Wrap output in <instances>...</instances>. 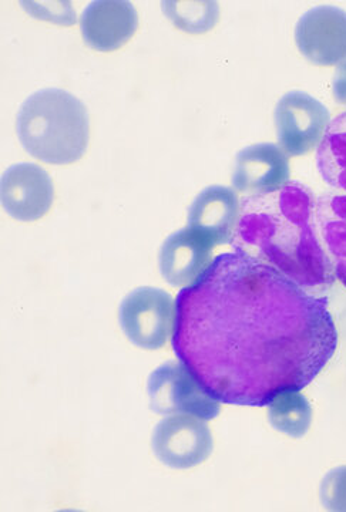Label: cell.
Instances as JSON below:
<instances>
[{
    "label": "cell",
    "instance_id": "1",
    "mask_svg": "<svg viewBox=\"0 0 346 512\" xmlns=\"http://www.w3.org/2000/svg\"><path fill=\"white\" fill-rule=\"evenodd\" d=\"M337 348L327 299L241 249L216 256L176 299L174 353L223 404L300 392Z\"/></svg>",
    "mask_w": 346,
    "mask_h": 512
},
{
    "label": "cell",
    "instance_id": "2",
    "mask_svg": "<svg viewBox=\"0 0 346 512\" xmlns=\"http://www.w3.org/2000/svg\"><path fill=\"white\" fill-rule=\"evenodd\" d=\"M315 210L314 195L300 183L250 195L241 204L234 249L267 262L308 291L328 288L335 272L315 231Z\"/></svg>",
    "mask_w": 346,
    "mask_h": 512
},
{
    "label": "cell",
    "instance_id": "3",
    "mask_svg": "<svg viewBox=\"0 0 346 512\" xmlns=\"http://www.w3.org/2000/svg\"><path fill=\"white\" fill-rule=\"evenodd\" d=\"M16 131L22 147L36 160L73 164L89 146V113L82 101L65 90H40L20 107Z\"/></svg>",
    "mask_w": 346,
    "mask_h": 512
},
{
    "label": "cell",
    "instance_id": "4",
    "mask_svg": "<svg viewBox=\"0 0 346 512\" xmlns=\"http://www.w3.org/2000/svg\"><path fill=\"white\" fill-rule=\"evenodd\" d=\"M147 392L151 410L161 416L190 414L198 419L213 420L220 414V402L181 362L157 367L149 377Z\"/></svg>",
    "mask_w": 346,
    "mask_h": 512
},
{
    "label": "cell",
    "instance_id": "5",
    "mask_svg": "<svg viewBox=\"0 0 346 512\" xmlns=\"http://www.w3.org/2000/svg\"><path fill=\"white\" fill-rule=\"evenodd\" d=\"M120 325L131 343L146 350H159L173 338L176 302L157 288L136 289L123 299Z\"/></svg>",
    "mask_w": 346,
    "mask_h": 512
},
{
    "label": "cell",
    "instance_id": "6",
    "mask_svg": "<svg viewBox=\"0 0 346 512\" xmlns=\"http://www.w3.org/2000/svg\"><path fill=\"white\" fill-rule=\"evenodd\" d=\"M275 127L282 150L287 156H305L321 144L331 114L321 101L304 92H290L275 107Z\"/></svg>",
    "mask_w": 346,
    "mask_h": 512
},
{
    "label": "cell",
    "instance_id": "7",
    "mask_svg": "<svg viewBox=\"0 0 346 512\" xmlns=\"http://www.w3.org/2000/svg\"><path fill=\"white\" fill-rule=\"evenodd\" d=\"M151 447L164 466L188 470L200 466L211 456L214 440L203 419L190 414H173L157 424Z\"/></svg>",
    "mask_w": 346,
    "mask_h": 512
},
{
    "label": "cell",
    "instance_id": "8",
    "mask_svg": "<svg viewBox=\"0 0 346 512\" xmlns=\"http://www.w3.org/2000/svg\"><path fill=\"white\" fill-rule=\"evenodd\" d=\"M295 43L301 55L317 66L331 67L346 60V12L317 6L298 20Z\"/></svg>",
    "mask_w": 346,
    "mask_h": 512
},
{
    "label": "cell",
    "instance_id": "9",
    "mask_svg": "<svg viewBox=\"0 0 346 512\" xmlns=\"http://www.w3.org/2000/svg\"><path fill=\"white\" fill-rule=\"evenodd\" d=\"M0 200L3 210L15 220L39 221L52 208L55 187L50 175L39 165L15 164L2 175Z\"/></svg>",
    "mask_w": 346,
    "mask_h": 512
},
{
    "label": "cell",
    "instance_id": "10",
    "mask_svg": "<svg viewBox=\"0 0 346 512\" xmlns=\"http://www.w3.org/2000/svg\"><path fill=\"white\" fill-rule=\"evenodd\" d=\"M210 239L191 228L180 229L164 241L160 249V272L167 284L188 288L213 264Z\"/></svg>",
    "mask_w": 346,
    "mask_h": 512
},
{
    "label": "cell",
    "instance_id": "11",
    "mask_svg": "<svg viewBox=\"0 0 346 512\" xmlns=\"http://www.w3.org/2000/svg\"><path fill=\"white\" fill-rule=\"evenodd\" d=\"M139 28V15L126 0H96L90 3L80 20L87 45L97 52H114L126 45Z\"/></svg>",
    "mask_w": 346,
    "mask_h": 512
},
{
    "label": "cell",
    "instance_id": "12",
    "mask_svg": "<svg viewBox=\"0 0 346 512\" xmlns=\"http://www.w3.org/2000/svg\"><path fill=\"white\" fill-rule=\"evenodd\" d=\"M290 161L281 147L254 144L235 158L233 185L238 191L271 194L290 184Z\"/></svg>",
    "mask_w": 346,
    "mask_h": 512
},
{
    "label": "cell",
    "instance_id": "13",
    "mask_svg": "<svg viewBox=\"0 0 346 512\" xmlns=\"http://www.w3.org/2000/svg\"><path fill=\"white\" fill-rule=\"evenodd\" d=\"M241 207L237 192L223 185L201 191L188 211V228L200 232L214 247L234 241Z\"/></svg>",
    "mask_w": 346,
    "mask_h": 512
},
{
    "label": "cell",
    "instance_id": "14",
    "mask_svg": "<svg viewBox=\"0 0 346 512\" xmlns=\"http://www.w3.org/2000/svg\"><path fill=\"white\" fill-rule=\"evenodd\" d=\"M317 224L335 276L346 288V195H322L317 202Z\"/></svg>",
    "mask_w": 346,
    "mask_h": 512
},
{
    "label": "cell",
    "instance_id": "15",
    "mask_svg": "<svg viewBox=\"0 0 346 512\" xmlns=\"http://www.w3.org/2000/svg\"><path fill=\"white\" fill-rule=\"evenodd\" d=\"M317 164L325 183L346 192V111L329 123L318 147Z\"/></svg>",
    "mask_w": 346,
    "mask_h": 512
},
{
    "label": "cell",
    "instance_id": "16",
    "mask_svg": "<svg viewBox=\"0 0 346 512\" xmlns=\"http://www.w3.org/2000/svg\"><path fill=\"white\" fill-rule=\"evenodd\" d=\"M271 426L287 436L301 439L312 423V407L298 392H282L268 403Z\"/></svg>",
    "mask_w": 346,
    "mask_h": 512
},
{
    "label": "cell",
    "instance_id": "17",
    "mask_svg": "<svg viewBox=\"0 0 346 512\" xmlns=\"http://www.w3.org/2000/svg\"><path fill=\"white\" fill-rule=\"evenodd\" d=\"M163 10L174 26L191 35L210 32L220 19V6L213 0H167Z\"/></svg>",
    "mask_w": 346,
    "mask_h": 512
},
{
    "label": "cell",
    "instance_id": "18",
    "mask_svg": "<svg viewBox=\"0 0 346 512\" xmlns=\"http://www.w3.org/2000/svg\"><path fill=\"white\" fill-rule=\"evenodd\" d=\"M321 501L329 511L346 512V466L335 468L324 477Z\"/></svg>",
    "mask_w": 346,
    "mask_h": 512
},
{
    "label": "cell",
    "instance_id": "19",
    "mask_svg": "<svg viewBox=\"0 0 346 512\" xmlns=\"http://www.w3.org/2000/svg\"><path fill=\"white\" fill-rule=\"evenodd\" d=\"M332 93H334L337 103L346 106V60L339 64L335 72L334 82H332Z\"/></svg>",
    "mask_w": 346,
    "mask_h": 512
}]
</instances>
